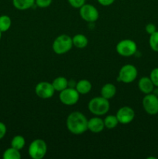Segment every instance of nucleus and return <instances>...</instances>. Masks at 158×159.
<instances>
[{"label": "nucleus", "mask_w": 158, "mask_h": 159, "mask_svg": "<svg viewBox=\"0 0 158 159\" xmlns=\"http://www.w3.org/2000/svg\"><path fill=\"white\" fill-rule=\"evenodd\" d=\"M66 126L71 134L81 135L88 130V119L81 112H72L67 117Z\"/></svg>", "instance_id": "f257e3e1"}, {"label": "nucleus", "mask_w": 158, "mask_h": 159, "mask_svg": "<svg viewBox=\"0 0 158 159\" xmlns=\"http://www.w3.org/2000/svg\"><path fill=\"white\" fill-rule=\"evenodd\" d=\"M90 113L94 116H103L110 109L109 100L101 96H95L89 101L88 105Z\"/></svg>", "instance_id": "f03ea898"}, {"label": "nucleus", "mask_w": 158, "mask_h": 159, "mask_svg": "<svg viewBox=\"0 0 158 159\" xmlns=\"http://www.w3.org/2000/svg\"><path fill=\"white\" fill-rule=\"evenodd\" d=\"M73 47L72 37L67 34H61L56 37L52 44V49L58 55L67 54Z\"/></svg>", "instance_id": "7ed1b4c3"}, {"label": "nucleus", "mask_w": 158, "mask_h": 159, "mask_svg": "<svg viewBox=\"0 0 158 159\" xmlns=\"http://www.w3.org/2000/svg\"><path fill=\"white\" fill-rule=\"evenodd\" d=\"M47 152V144L44 140L35 139L30 143L28 148V154L33 159H42Z\"/></svg>", "instance_id": "20e7f679"}, {"label": "nucleus", "mask_w": 158, "mask_h": 159, "mask_svg": "<svg viewBox=\"0 0 158 159\" xmlns=\"http://www.w3.org/2000/svg\"><path fill=\"white\" fill-rule=\"evenodd\" d=\"M138 75V71L136 66L131 64H126L120 68L117 80L122 83L129 84L134 82Z\"/></svg>", "instance_id": "39448f33"}, {"label": "nucleus", "mask_w": 158, "mask_h": 159, "mask_svg": "<svg viewBox=\"0 0 158 159\" xmlns=\"http://www.w3.org/2000/svg\"><path fill=\"white\" fill-rule=\"evenodd\" d=\"M116 50L118 54L122 57H131L137 51V44L130 39H124L116 44Z\"/></svg>", "instance_id": "423d86ee"}, {"label": "nucleus", "mask_w": 158, "mask_h": 159, "mask_svg": "<svg viewBox=\"0 0 158 159\" xmlns=\"http://www.w3.org/2000/svg\"><path fill=\"white\" fill-rule=\"evenodd\" d=\"M80 94L75 88L68 87L63 91L60 92L59 99L65 106H74L78 102Z\"/></svg>", "instance_id": "0eeeda50"}, {"label": "nucleus", "mask_w": 158, "mask_h": 159, "mask_svg": "<svg viewBox=\"0 0 158 159\" xmlns=\"http://www.w3.org/2000/svg\"><path fill=\"white\" fill-rule=\"evenodd\" d=\"M143 107L148 114L156 115L158 113V96L154 93L146 94L142 100Z\"/></svg>", "instance_id": "6e6552de"}, {"label": "nucleus", "mask_w": 158, "mask_h": 159, "mask_svg": "<svg viewBox=\"0 0 158 159\" xmlns=\"http://www.w3.org/2000/svg\"><path fill=\"white\" fill-rule=\"evenodd\" d=\"M79 13L82 20L88 23H94L99 17V12L97 8L91 4H84L79 9Z\"/></svg>", "instance_id": "1a4fd4ad"}, {"label": "nucleus", "mask_w": 158, "mask_h": 159, "mask_svg": "<svg viewBox=\"0 0 158 159\" xmlns=\"http://www.w3.org/2000/svg\"><path fill=\"white\" fill-rule=\"evenodd\" d=\"M54 86L52 83L48 82H40L35 87V93L39 98L43 99H50L54 94Z\"/></svg>", "instance_id": "9d476101"}, {"label": "nucleus", "mask_w": 158, "mask_h": 159, "mask_svg": "<svg viewBox=\"0 0 158 159\" xmlns=\"http://www.w3.org/2000/svg\"><path fill=\"white\" fill-rule=\"evenodd\" d=\"M116 116L119 124L126 125V124L133 122L136 114H135V111L133 110V109L131 107H122L118 110Z\"/></svg>", "instance_id": "9b49d317"}, {"label": "nucleus", "mask_w": 158, "mask_h": 159, "mask_svg": "<svg viewBox=\"0 0 158 159\" xmlns=\"http://www.w3.org/2000/svg\"><path fill=\"white\" fill-rule=\"evenodd\" d=\"M105 128L104 120L99 117V116H94V117H91V119L88 120V130L89 131L98 134L102 132Z\"/></svg>", "instance_id": "f8f14e48"}, {"label": "nucleus", "mask_w": 158, "mask_h": 159, "mask_svg": "<svg viewBox=\"0 0 158 159\" xmlns=\"http://www.w3.org/2000/svg\"><path fill=\"white\" fill-rule=\"evenodd\" d=\"M138 88L141 93L146 95L153 93L155 86L150 77L143 76L139 79V82H138Z\"/></svg>", "instance_id": "ddd939ff"}, {"label": "nucleus", "mask_w": 158, "mask_h": 159, "mask_svg": "<svg viewBox=\"0 0 158 159\" xmlns=\"http://www.w3.org/2000/svg\"><path fill=\"white\" fill-rule=\"evenodd\" d=\"M116 91L117 89L114 84L106 83L101 89V96L109 100L116 96Z\"/></svg>", "instance_id": "4468645a"}, {"label": "nucleus", "mask_w": 158, "mask_h": 159, "mask_svg": "<svg viewBox=\"0 0 158 159\" xmlns=\"http://www.w3.org/2000/svg\"><path fill=\"white\" fill-rule=\"evenodd\" d=\"M75 89L80 95H85L90 93L92 89L91 82L87 79H81L76 83Z\"/></svg>", "instance_id": "2eb2a0df"}, {"label": "nucleus", "mask_w": 158, "mask_h": 159, "mask_svg": "<svg viewBox=\"0 0 158 159\" xmlns=\"http://www.w3.org/2000/svg\"><path fill=\"white\" fill-rule=\"evenodd\" d=\"M73 46L78 49L85 48L88 44V40L84 34H77L72 37Z\"/></svg>", "instance_id": "dca6fc26"}, {"label": "nucleus", "mask_w": 158, "mask_h": 159, "mask_svg": "<svg viewBox=\"0 0 158 159\" xmlns=\"http://www.w3.org/2000/svg\"><path fill=\"white\" fill-rule=\"evenodd\" d=\"M12 5L18 10H27L35 5V0H12Z\"/></svg>", "instance_id": "f3484780"}, {"label": "nucleus", "mask_w": 158, "mask_h": 159, "mask_svg": "<svg viewBox=\"0 0 158 159\" xmlns=\"http://www.w3.org/2000/svg\"><path fill=\"white\" fill-rule=\"evenodd\" d=\"M51 83L54 86V90L59 93L68 87V80L64 76H58L55 78Z\"/></svg>", "instance_id": "a211bd4d"}, {"label": "nucleus", "mask_w": 158, "mask_h": 159, "mask_svg": "<svg viewBox=\"0 0 158 159\" xmlns=\"http://www.w3.org/2000/svg\"><path fill=\"white\" fill-rule=\"evenodd\" d=\"M26 145V140L22 135H15L11 141V147L20 151Z\"/></svg>", "instance_id": "6ab92c4d"}, {"label": "nucleus", "mask_w": 158, "mask_h": 159, "mask_svg": "<svg viewBox=\"0 0 158 159\" xmlns=\"http://www.w3.org/2000/svg\"><path fill=\"white\" fill-rule=\"evenodd\" d=\"M119 120L116 115H108L104 119V124H105V128L108 130L116 128L119 124Z\"/></svg>", "instance_id": "aec40b11"}, {"label": "nucleus", "mask_w": 158, "mask_h": 159, "mask_svg": "<svg viewBox=\"0 0 158 159\" xmlns=\"http://www.w3.org/2000/svg\"><path fill=\"white\" fill-rule=\"evenodd\" d=\"M2 158L3 159H20L21 158V154L19 150L10 147L3 152Z\"/></svg>", "instance_id": "412c9836"}, {"label": "nucleus", "mask_w": 158, "mask_h": 159, "mask_svg": "<svg viewBox=\"0 0 158 159\" xmlns=\"http://www.w3.org/2000/svg\"><path fill=\"white\" fill-rule=\"evenodd\" d=\"M12 26V20L7 15L0 16V30L2 33L6 32Z\"/></svg>", "instance_id": "4be33fe9"}, {"label": "nucleus", "mask_w": 158, "mask_h": 159, "mask_svg": "<svg viewBox=\"0 0 158 159\" xmlns=\"http://www.w3.org/2000/svg\"><path fill=\"white\" fill-rule=\"evenodd\" d=\"M149 44L153 51L158 52V30L150 34V38H149Z\"/></svg>", "instance_id": "5701e85b"}, {"label": "nucleus", "mask_w": 158, "mask_h": 159, "mask_svg": "<svg viewBox=\"0 0 158 159\" xmlns=\"http://www.w3.org/2000/svg\"><path fill=\"white\" fill-rule=\"evenodd\" d=\"M150 78L155 87L158 88V68H153L150 75Z\"/></svg>", "instance_id": "b1692460"}, {"label": "nucleus", "mask_w": 158, "mask_h": 159, "mask_svg": "<svg viewBox=\"0 0 158 159\" xmlns=\"http://www.w3.org/2000/svg\"><path fill=\"white\" fill-rule=\"evenodd\" d=\"M53 0H35V5L39 8H44L49 7L52 3Z\"/></svg>", "instance_id": "393cba45"}, {"label": "nucleus", "mask_w": 158, "mask_h": 159, "mask_svg": "<svg viewBox=\"0 0 158 159\" xmlns=\"http://www.w3.org/2000/svg\"><path fill=\"white\" fill-rule=\"evenodd\" d=\"M68 2L70 4V6H72L73 8L80 9L84 4H85L86 0H68Z\"/></svg>", "instance_id": "a878e982"}, {"label": "nucleus", "mask_w": 158, "mask_h": 159, "mask_svg": "<svg viewBox=\"0 0 158 159\" xmlns=\"http://www.w3.org/2000/svg\"><path fill=\"white\" fill-rule=\"evenodd\" d=\"M145 30H146V32L150 35V34H153L155 31H156V26L155 24L150 23H148V24L146 25Z\"/></svg>", "instance_id": "bb28decb"}, {"label": "nucleus", "mask_w": 158, "mask_h": 159, "mask_svg": "<svg viewBox=\"0 0 158 159\" xmlns=\"http://www.w3.org/2000/svg\"><path fill=\"white\" fill-rule=\"evenodd\" d=\"M6 132H7V128H6V124L2 122H0V140H2L6 136Z\"/></svg>", "instance_id": "cd10ccee"}, {"label": "nucleus", "mask_w": 158, "mask_h": 159, "mask_svg": "<svg viewBox=\"0 0 158 159\" xmlns=\"http://www.w3.org/2000/svg\"><path fill=\"white\" fill-rule=\"evenodd\" d=\"M98 2L102 6H109L115 2L116 0H97Z\"/></svg>", "instance_id": "c85d7f7f"}, {"label": "nucleus", "mask_w": 158, "mask_h": 159, "mask_svg": "<svg viewBox=\"0 0 158 159\" xmlns=\"http://www.w3.org/2000/svg\"><path fill=\"white\" fill-rule=\"evenodd\" d=\"M2 32L0 30V40H1V38H2Z\"/></svg>", "instance_id": "c756f323"}]
</instances>
